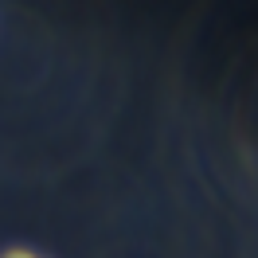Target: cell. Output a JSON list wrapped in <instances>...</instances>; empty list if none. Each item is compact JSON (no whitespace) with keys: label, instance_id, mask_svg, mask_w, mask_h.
Wrapping results in <instances>:
<instances>
[]
</instances>
